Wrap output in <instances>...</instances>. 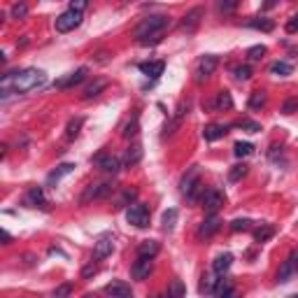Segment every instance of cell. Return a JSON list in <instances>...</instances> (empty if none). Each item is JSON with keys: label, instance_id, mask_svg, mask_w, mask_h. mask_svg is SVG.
Masks as SVG:
<instances>
[{"label": "cell", "instance_id": "54", "mask_svg": "<svg viewBox=\"0 0 298 298\" xmlns=\"http://www.w3.org/2000/svg\"><path fill=\"white\" fill-rule=\"evenodd\" d=\"M291 298H298V294H296V296H291Z\"/></svg>", "mask_w": 298, "mask_h": 298}, {"label": "cell", "instance_id": "8", "mask_svg": "<svg viewBox=\"0 0 298 298\" xmlns=\"http://www.w3.org/2000/svg\"><path fill=\"white\" fill-rule=\"evenodd\" d=\"M298 273V249H294L291 254H289V259L279 266V273H277V282H289L291 279V275H296Z\"/></svg>", "mask_w": 298, "mask_h": 298}, {"label": "cell", "instance_id": "1", "mask_svg": "<svg viewBox=\"0 0 298 298\" xmlns=\"http://www.w3.org/2000/svg\"><path fill=\"white\" fill-rule=\"evenodd\" d=\"M47 82V74L37 68H23L17 73H7L0 79L2 86V96H10V93H28L33 89L42 86Z\"/></svg>", "mask_w": 298, "mask_h": 298}, {"label": "cell", "instance_id": "36", "mask_svg": "<svg viewBox=\"0 0 298 298\" xmlns=\"http://www.w3.org/2000/svg\"><path fill=\"white\" fill-rule=\"evenodd\" d=\"M249 228H252V222H249V219H233V222H231V231H233V233L249 231Z\"/></svg>", "mask_w": 298, "mask_h": 298}, {"label": "cell", "instance_id": "42", "mask_svg": "<svg viewBox=\"0 0 298 298\" xmlns=\"http://www.w3.org/2000/svg\"><path fill=\"white\" fill-rule=\"evenodd\" d=\"M28 14V5H23V2H17L14 7H12V17L14 19H23Z\"/></svg>", "mask_w": 298, "mask_h": 298}, {"label": "cell", "instance_id": "11", "mask_svg": "<svg viewBox=\"0 0 298 298\" xmlns=\"http://www.w3.org/2000/svg\"><path fill=\"white\" fill-rule=\"evenodd\" d=\"M112 252H114V238H112V235L98 238V242L93 245V259H96V261H103V259H107Z\"/></svg>", "mask_w": 298, "mask_h": 298}, {"label": "cell", "instance_id": "6", "mask_svg": "<svg viewBox=\"0 0 298 298\" xmlns=\"http://www.w3.org/2000/svg\"><path fill=\"white\" fill-rule=\"evenodd\" d=\"M114 191V184L110 182H100V184H91L84 193H82V203H89V201H100V198H107L112 196Z\"/></svg>", "mask_w": 298, "mask_h": 298}, {"label": "cell", "instance_id": "38", "mask_svg": "<svg viewBox=\"0 0 298 298\" xmlns=\"http://www.w3.org/2000/svg\"><path fill=\"white\" fill-rule=\"evenodd\" d=\"M233 73H235V79H240V82H247V79L252 77V68H249V65H238Z\"/></svg>", "mask_w": 298, "mask_h": 298}, {"label": "cell", "instance_id": "51", "mask_svg": "<svg viewBox=\"0 0 298 298\" xmlns=\"http://www.w3.org/2000/svg\"><path fill=\"white\" fill-rule=\"evenodd\" d=\"M2 240H5V245H10V240H12V235L7 233V231H2Z\"/></svg>", "mask_w": 298, "mask_h": 298}, {"label": "cell", "instance_id": "9", "mask_svg": "<svg viewBox=\"0 0 298 298\" xmlns=\"http://www.w3.org/2000/svg\"><path fill=\"white\" fill-rule=\"evenodd\" d=\"M151 270H154V259H147V256H138V261L133 263V268H130V275H133V279H147L149 275H151Z\"/></svg>", "mask_w": 298, "mask_h": 298}, {"label": "cell", "instance_id": "16", "mask_svg": "<svg viewBox=\"0 0 298 298\" xmlns=\"http://www.w3.org/2000/svg\"><path fill=\"white\" fill-rule=\"evenodd\" d=\"M105 294L110 298H133V291L126 282H110L105 287Z\"/></svg>", "mask_w": 298, "mask_h": 298}, {"label": "cell", "instance_id": "50", "mask_svg": "<svg viewBox=\"0 0 298 298\" xmlns=\"http://www.w3.org/2000/svg\"><path fill=\"white\" fill-rule=\"evenodd\" d=\"M219 298H238V291L235 289H231V291H226L224 296H219Z\"/></svg>", "mask_w": 298, "mask_h": 298}, {"label": "cell", "instance_id": "28", "mask_svg": "<svg viewBox=\"0 0 298 298\" xmlns=\"http://www.w3.org/2000/svg\"><path fill=\"white\" fill-rule=\"evenodd\" d=\"M82 124H84V119H82V117L70 119V124H68V128H65V138H68V140L77 138V135H79V128H82Z\"/></svg>", "mask_w": 298, "mask_h": 298}, {"label": "cell", "instance_id": "21", "mask_svg": "<svg viewBox=\"0 0 298 298\" xmlns=\"http://www.w3.org/2000/svg\"><path fill=\"white\" fill-rule=\"evenodd\" d=\"M74 170V163H61L56 170H52L47 175V184H56V182H61L65 175H70Z\"/></svg>", "mask_w": 298, "mask_h": 298}, {"label": "cell", "instance_id": "39", "mask_svg": "<svg viewBox=\"0 0 298 298\" xmlns=\"http://www.w3.org/2000/svg\"><path fill=\"white\" fill-rule=\"evenodd\" d=\"M238 126L245 128V130H249V133H259V130H261V124H256V121H252V119H242V121H238Z\"/></svg>", "mask_w": 298, "mask_h": 298}, {"label": "cell", "instance_id": "52", "mask_svg": "<svg viewBox=\"0 0 298 298\" xmlns=\"http://www.w3.org/2000/svg\"><path fill=\"white\" fill-rule=\"evenodd\" d=\"M154 298H172L170 294H159V296H154Z\"/></svg>", "mask_w": 298, "mask_h": 298}, {"label": "cell", "instance_id": "41", "mask_svg": "<svg viewBox=\"0 0 298 298\" xmlns=\"http://www.w3.org/2000/svg\"><path fill=\"white\" fill-rule=\"evenodd\" d=\"M172 298H184V284H182L180 279H175L170 284V291H168Z\"/></svg>", "mask_w": 298, "mask_h": 298}, {"label": "cell", "instance_id": "30", "mask_svg": "<svg viewBox=\"0 0 298 298\" xmlns=\"http://www.w3.org/2000/svg\"><path fill=\"white\" fill-rule=\"evenodd\" d=\"M140 159H142V147L133 145V147L126 151V156H124V163H126V166H135Z\"/></svg>", "mask_w": 298, "mask_h": 298}, {"label": "cell", "instance_id": "10", "mask_svg": "<svg viewBox=\"0 0 298 298\" xmlns=\"http://www.w3.org/2000/svg\"><path fill=\"white\" fill-rule=\"evenodd\" d=\"M217 65H219V58H217L214 54H205L201 61H198V73H196L198 77H196V79H198V82L207 79V77L217 70Z\"/></svg>", "mask_w": 298, "mask_h": 298}, {"label": "cell", "instance_id": "31", "mask_svg": "<svg viewBox=\"0 0 298 298\" xmlns=\"http://www.w3.org/2000/svg\"><path fill=\"white\" fill-rule=\"evenodd\" d=\"M233 107V98L228 91H219V96H217V110H231Z\"/></svg>", "mask_w": 298, "mask_h": 298}, {"label": "cell", "instance_id": "27", "mask_svg": "<svg viewBox=\"0 0 298 298\" xmlns=\"http://www.w3.org/2000/svg\"><path fill=\"white\" fill-rule=\"evenodd\" d=\"M177 217H180V214H177V210H175V207L166 210V212H163V219H161V224H163V231H168V233H170L172 228H175V224H177Z\"/></svg>", "mask_w": 298, "mask_h": 298}, {"label": "cell", "instance_id": "45", "mask_svg": "<svg viewBox=\"0 0 298 298\" xmlns=\"http://www.w3.org/2000/svg\"><path fill=\"white\" fill-rule=\"evenodd\" d=\"M133 135H138V119H133V121L126 124V128H124V138H133Z\"/></svg>", "mask_w": 298, "mask_h": 298}, {"label": "cell", "instance_id": "20", "mask_svg": "<svg viewBox=\"0 0 298 298\" xmlns=\"http://www.w3.org/2000/svg\"><path fill=\"white\" fill-rule=\"evenodd\" d=\"M140 70L147 77H151V79H159L163 70H166V63L163 61H145V63H140Z\"/></svg>", "mask_w": 298, "mask_h": 298}, {"label": "cell", "instance_id": "47", "mask_svg": "<svg viewBox=\"0 0 298 298\" xmlns=\"http://www.w3.org/2000/svg\"><path fill=\"white\" fill-rule=\"evenodd\" d=\"M70 10H74V12H84L86 10V0H77V2H70Z\"/></svg>", "mask_w": 298, "mask_h": 298}, {"label": "cell", "instance_id": "53", "mask_svg": "<svg viewBox=\"0 0 298 298\" xmlns=\"http://www.w3.org/2000/svg\"><path fill=\"white\" fill-rule=\"evenodd\" d=\"M84 298H98V296H96V294H86Z\"/></svg>", "mask_w": 298, "mask_h": 298}, {"label": "cell", "instance_id": "35", "mask_svg": "<svg viewBox=\"0 0 298 298\" xmlns=\"http://www.w3.org/2000/svg\"><path fill=\"white\" fill-rule=\"evenodd\" d=\"M135 189H126V191L121 193V198L117 201V207H124V205H133V201H135Z\"/></svg>", "mask_w": 298, "mask_h": 298}, {"label": "cell", "instance_id": "15", "mask_svg": "<svg viewBox=\"0 0 298 298\" xmlns=\"http://www.w3.org/2000/svg\"><path fill=\"white\" fill-rule=\"evenodd\" d=\"M219 228H222V219H219L217 214H210V217L201 224V228H198V238H201V240L203 238H212Z\"/></svg>", "mask_w": 298, "mask_h": 298}, {"label": "cell", "instance_id": "32", "mask_svg": "<svg viewBox=\"0 0 298 298\" xmlns=\"http://www.w3.org/2000/svg\"><path fill=\"white\" fill-rule=\"evenodd\" d=\"M233 151H235L238 159H242V156H249V154L254 151V145H252V142H235Z\"/></svg>", "mask_w": 298, "mask_h": 298}, {"label": "cell", "instance_id": "13", "mask_svg": "<svg viewBox=\"0 0 298 298\" xmlns=\"http://www.w3.org/2000/svg\"><path fill=\"white\" fill-rule=\"evenodd\" d=\"M86 74H89V68H77V70L70 73L65 79H58L56 86H58V89H73V86H77V84H82V82H84Z\"/></svg>", "mask_w": 298, "mask_h": 298}, {"label": "cell", "instance_id": "25", "mask_svg": "<svg viewBox=\"0 0 298 298\" xmlns=\"http://www.w3.org/2000/svg\"><path fill=\"white\" fill-rule=\"evenodd\" d=\"M105 89H107V82H105V79H96L93 84H89L84 89V98H86V100H91V98L100 96V91H105Z\"/></svg>", "mask_w": 298, "mask_h": 298}, {"label": "cell", "instance_id": "44", "mask_svg": "<svg viewBox=\"0 0 298 298\" xmlns=\"http://www.w3.org/2000/svg\"><path fill=\"white\" fill-rule=\"evenodd\" d=\"M70 294H73V284H61L54 291V298H68Z\"/></svg>", "mask_w": 298, "mask_h": 298}, {"label": "cell", "instance_id": "3", "mask_svg": "<svg viewBox=\"0 0 298 298\" xmlns=\"http://www.w3.org/2000/svg\"><path fill=\"white\" fill-rule=\"evenodd\" d=\"M180 191L184 193L189 201H198V196L205 193V186H203V182H201V168H198V166H191L189 172L182 177Z\"/></svg>", "mask_w": 298, "mask_h": 298}, {"label": "cell", "instance_id": "34", "mask_svg": "<svg viewBox=\"0 0 298 298\" xmlns=\"http://www.w3.org/2000/svg\"><path fill=\"white\" fill-rule=\"evenodd\" d=\"M233 289V282L228 279V277H224V279H217V287H214V294H217V298L224 296L226 291H231Z\"/></svg>", "mask_w": 298, "mask_h": 298}, {"label": "cell", "instance_id": "43", "mask_svg": "<svg viewBox=\"0 0 298 298\" xmlns=\"http://www.w3.org/2000/svg\"><path fill=\"white\" fill-rule=\"evenodd\" d=\"M282 112H284V114H294V112H298V98H289L287 103L282 105Z\"/></svg>", "mask_w": 298, "mask_h": 298}, {"label": "cell", "instance_id": "5", "mask_svg": "<svg viewBox=\"0 0 298 298\" xmlns=\"http://www.w3.org/2000/svg\"><path fill=\"white\" fill-rule=\"evenodd\" d=\"M79 23H82V12H74L68 7L63 14L56 17V23H54V26H56L58 33H70V31H74Z\"/></svg>", "mask_w": 298, "mask_h": 298}, {"label": "cell", "instance_id": "49", "mask_svg": "<svg viewBox=\"0 0 298 298\" xmlns=\"http://www.w3.org/2000/svg\"><path fill=\"white\" fill-rule=\"evenodd\" d=\"M235 7H238V2H219V10L222 12H231V10H235Z\"/></svg>", "mask_w": 298, "mask_h": 298}, {"label": "cell", "instance_id": "29", "mask_svg": "<svg viewBox=\"0 0 298 298\" xmlns=\"http://www.w3.org/2000/svg\"><path fill=\"white\" fill-rule=\"evenodd\" d=\"M266 103H268L266 91H254V93L249 96V107H252V110H261V107H266Z\"/></svg>", "mask_w": 298, "mask_h": 298}, {"label": "cell", "instance_id": "7", "mask_svg": "<svg viewBox=\"0 0 298 298\" xmlns=\"http://www.w3.org/2000/svg\"><path fill=\"white\" fill-rule=\"evenodd\" d=\"M203 207H205V212L210 214H217V210L224 205V193L219 191V189H205V193H203Z\"/></svg>", "mask_w": 298, "mask_h": 298}, {"label": "cell", "instance_id": "23", "mask_svg": "<svg viewBox=\"0 0 298 298\" xmlns=\"http://www.w3.org/2000/svg\"><path fill=\"white\" fill-rule=\"evenodd\" d=\"M161 245L156 242V240H145L142 245L138 247V256H147V259H154V256L159 254Z\"/></svg>", "mask_w": 298, "mask_h": 298}, {"label": "cell", "instance_id": "2", "mask_svg": "<svg viewBox=\"0 0 298 298\" xmlns=\"http://www.w3.org/2000/svg\"><path fill=\"white\" fill-rule=\"evenodd\" d=\"M168 26H170V17L168 14H151V17L140 21V26L135 28V37L145 47L159 44L163 40L166 31H168Z\"/></svg>", "mask_w": 298, "mask_h": 298}, {"label": "cell", "instance_id": "22", "mask_svg": "<svg viewBox=\"0 0 298 298\" xmlns=\"http://www.w3.org/2000/svg\"><path fill=\"white\" fill-rule=\"evenodd\" d=\"M247 28H256V31L270 33L275 28V21L268 19V17H256V19H249V21H247Z\"/></svg>", "mask_w": 298, "mask_h": 298}, {"label": "cell", "instance_id": "24", "mask_svg": "<svg viewBox=\"0 0 298 298\" xmlns=\"http://www.w3.org/2000/svg\"><path fill=\"white\" fill-rule=\"evenodd\" d=\"M273 235H275V226H273V224H263L261 228L254 231V240L256 242H268Z\"/></svg>", "mask_w": 298, "mask_h": 298}, {"label": "cell", "instance_id": "4", "mask_svg": "<svg viewBox=\"0 0 298 298\" xmlns=\"http://www.w3.org/2000/svg\"><path fill=\"white\" fill-rule=\"evenodd\" d=\"M126 222L138 226V228H147L149 226V207L142 203H133L126 207Z\"/></svg>", "mask_w": 298, "mask_h": 298}, {"label": "cell", "instance_id": "33", "mask_svg": "<svg viewBox=\"0 0 298 298\" xmlns=\"http://www.w3.org/2000/svg\"><path fill=\"white\" fill-rule=\"evenodd\" d=\"M245 175H247V166H245V163H238V166H233V168L228 170V180L238 182V180H242Z\"/></svg>", "mask_w": 298, "mask_h": 298}, {"label": "cell", "instance_id": "18", "mask_svg": "<svg viewBox=\"0 0 298 298\" xmlns=\"http://www.w3.org/2000/svg\"><path fill=\"white\" fill-rule=\"evenodd\" d=\"M226 133H228V126H224V124H207V126L203 128V138L207 140V142H217Z\"/></svg>", "mask_w": 298, "mask_h": 298}, {"label": "cell", "instance_id": "14", "mask_svg": "<svg viewBox=\"0 0 298 298\" xmlns=\"http://www.w3.org/2000/svg\"><path fill=\"white\" fill-rule=\"evenodd\" d=\"M23 203H26L28 207H40V210H47V207H49V203H47V198H44V191L40 189V186H33L31 191L26 193Z\"/></svg>", "mask_w": 298, "mask_h": 298}, {"label": "cell", "instance_id": "46", "mask_svg": "<svg viewBox=\"0 0 298 298\" xmlns=\"http://www.w3.org/2000/svg\"><path fill=\"white\" fill-rule=\"evenodd\" d=\"M287 33H298V14H294L287 23Z\"/></svg>", "mask_w": 298, "mask_h": 298}, {"label": "cell", "instance_id": "37", "mask_svg": "<svg viewBox=\"0 0 298 298\" xmlns=\"http://www.w3.org/2000/svg\"><path fill=\"white\" fill-rule=\"evenodd\" d=\"M266 47L263 44H254V47H249V52H247V56L252 58V61H259V58H263L266 56Z\"/></svg>", "mask_w": 298, "mask_h": 298}, {"label": "cell", "instance_id": "19", "mask_svg": "<svg viewBox=\"0 0 298 298\" xmlns=\"http://www.w3.org/2000/svg\"><path fill=\"white\" fill-rule=\"evenodd\" d=\"M231 266H233V254L231 252H224V254H219L214 259L212 270H214V275H224V273H228Z\"/></svg>", "mask_w": 298, "mask_h": 298}, {"label": "cell", "instance_id": "26", "mask_svg": "<svg viewBox=\"0 0 298 298\" xmlns=\"http://www.w3.org/2000/svg\"><path fill=\"white\" fill-rule=\"evenodd\" d=\"M270 73L277 74V77H289V74L294 73V65L287 63V61H275V63L270 65Z\"/></svg>", "mask_w": 298, "mask_h": 298}, {"label": "cell", "instance_id": "12", "mask_svg": "<svg viewBox=\"0 0 298 298\" xmlns=\"http://www.w3.org/2000/svg\"><path fill=\"white\" fill-rule=\"evenodd\" d=\"M96 166L103 172H110V175H117L121 170V161L117 156H112V154H100V156H96Z\"/></svg>", "mask_w": 298, "mask_h": 298}, {"label": "cell", "instance_id": "40", "mask_svg": "<svg viewBox=\"0 0 298 298\" xmlns=\"http://www.w3.org/2000/svg\"><path fill=\"white\" fill-rule=\"evenodd\" d=\"M214 287H217V279H212V275H203L201 294H205V291H214Z\"/></svg>", "mask_w": 298, "mask_h": 298}, {"label": "cell", "instance_id": "17", "mask_svg": "<svg viewBox=\"0 0 298 298\" xmlns=\"http://www.w3.org/2000/svg\"><path fill=\"white\" fill-rule=\"evenodd\" d=\"M203 14H205V10H203V7H193L191 12H186V17H184V21H182V28H184L186 33H193L196 28H198Z\"/></svg>", "mask_w": 298, "mask_h": 298}, {"label": "cell", "instance_id": "48", "mask_svg": "<svg viewBox=\"0 0 298 298\" xmlns=\"http://www.w3.org/2000/svg\"><path fill=\"white\" fill-rule=\"evenodd\" d=\"M96 273H98V266H93V263H91V266H86L84 270H82V277H84V279H86V277L96 275Z\"/></svg>", "mask_w": 298, "mask_h": 298}]
</instances>
